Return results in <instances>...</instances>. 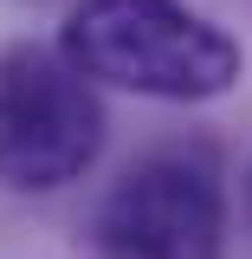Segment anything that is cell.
I'll list each match as a JSON object with an SVG mask.
<instances>
[{
  "mask_svg": "<svg viewBox=\"0 0 252 259\" xmlns=\"http://www.w3.org/2000/svg\"><path fill=\"white\" fill-rule=\"evenodd\" d=\"M65 65L84 84L200 104L239 84V39L188 0H84L65 20Z\"/></svg>",
  "mask_w": 252,
  "mask_h": 259,
  "instance_id": "6da1fadb",
  "label": "cell"
},
{
  "mask_svg": "<svg viewBox=\"0 0 252 259\" xmlns=\"http://www.w3.org/2000/svg\"><path fill=\"white\" fill-rule=\"evenodd\" d=\"M110 259H220L226 194L200 156H149L110 188L97 214Z\"/></svg>",
  "mask_w": 252,
  "mask_h": 259,
  "instance_id": "3957f363",
  "label": "cell"
},
{
  "mask_svg": "<svg viewBox=\"0 0 252 259\" xmlns=\"http://www.w3.org/2000/svg\"><path fill=\"white\" fill-rule=\"evenodd\" d=\"M104 110L91 84L39 46H13L0 59V182L45 194L78 182L97 162Z\"/></svg>",
  "mask_w": 252,
  "mask_h": 259,
  "instance_id": "7a4b0ae2",
  "label": "cell"
}]
</instances>
